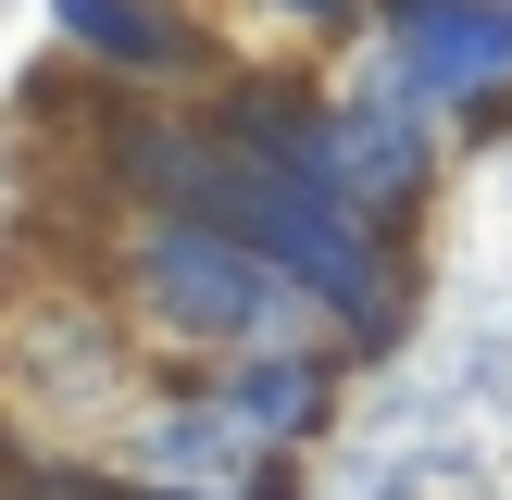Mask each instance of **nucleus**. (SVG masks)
I'll return each mask as SVG.
<instances>
[{"instance_id": "f257e3e1", "label": "nucleus", "mask_w": 512, "mask_h": 500, "mask_svg": "<svg viewBox=\"0 0 512 500\" xmlns=\"http://www.w3.org/2000/svg\"><path fill=\"white\" fill-rule=\"evenodd\" d=\"M100 288H113L125 338H138L150 363H175V375H213V363H238V350H338L325 313L213 213H113Z\"/></svg>"}, {"instance_id": "f03ea898", "label": "nucleus", "mask_w": 512, "mask_h": 500, "mask_svg": "<svg viewBox=\"0 0 512 500\" xmlns=\"http://www.w3.org/2000/svg\"><path fill=\"white\" fill-rule=\"evenodd\" d=\"M450 150L463 138L438 125V100H425L413 75H388L375 50H350V63L325 75V175H338L375 225L425 238V213H438V188H450Z\"/></svg>"}, {"instance_id": "7ed1b4c3", "label": "nucleus", "mask_w": 512, "mask_h": 500, "mask_svg": "<svg viewBox=\"0 0 512 500\" xmlns=\"http://www.w3.org/2000/svg\"><path fill=\"white\" fill-rule=\"evenodd\" d=\"M100 463H113L125 488H163V500H300V463L263 450L200 375H150Z\"/></svg>"}, {"instance_id": "20e7f679", "label": "nucleus", "mask_w": 512, "mask_h": 500, "mask_svg": "<svg viewBox=\"0 0 512 500\" xmlns=\"http://www.w3.org/2000/svg\"><path fill=\"white\" fill-rule=\"evenodd\" d=\"M363 50L438 100L450 138H512V0H363Z\"/></svg>"}, {"instance_id": "39448f33", "label": "nucleus", "mask_w": 512, "mask_h": 500, "mask_svg": "<svg viewBox=\"0 0 512 500\" xmlns=\"http://www.w3.org/2000/svg\"><path fill=\"white\" fill-rule=\"evenodd\" d=\"M50 38H63V63H88L100 88H138V100H200L238 63L188 0H50Z\"/></svg>"}, {"instance_id": "423d86ee", "label": "nucleus", "mask_w": 512, "mask_h": 500, "mask_svg": "<svg viewBox=\"0 0 512 500\" xmlns=\"http://www.w3.org/2000/svg\"><path fill=\"white\" fill-rule=\"evenodd\" d=\"M200 388H213V400H225V413H238L263 450H288V463H300V450L338 425L350 363H338V350H238V363H213Z\"/></svg>"}, {"instance_id": "0eeeda50", "label": "nucleus", "mask_w": 512, "mask_h": 500, "mask_svg": "<svg viewBox=\"0 0 512 500\" xmlns=\"http://www.w3.org/2000/svg\"><path fill=\"white\" fill-rule=\"evenodd\" d=\"M250 25H275V50H363V0H238Z\"/></svg>"}]
</instances>
